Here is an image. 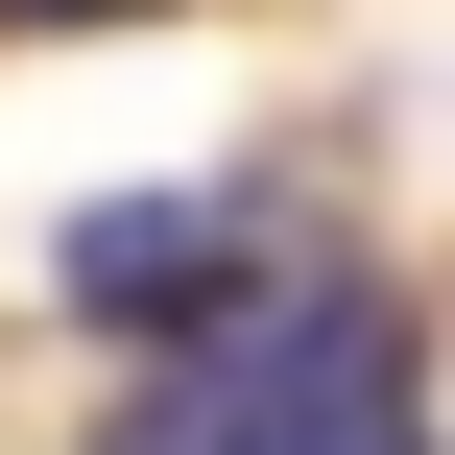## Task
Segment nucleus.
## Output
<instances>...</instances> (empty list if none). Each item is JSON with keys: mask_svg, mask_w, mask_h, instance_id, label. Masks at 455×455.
<instances>
[{"mask_svg": "<svg viewBox=\"0 0 455 455\" xmlns=\"http://www.w3.org/2000/svg\"><path fill=\"white\" fill-rule=\"evenodd\" d=\"M168 455H432L384 288H288V264H264V288L168 360Z\"/></svg>", "mask_w": 455, "mask_h": 455, "instance_id": "1", "label": "nucleus"}, {"mask_svg": "<svg viewBox=\"0 0 455 455\" xmlns=\"http://www.w3.org/2000/svg\"><path fill=\"white\" fill-rule=\"evenodd\" d=\"M48 288H72L96 336H216V312L264 288V216H240V192H96V216L48 240Z\"/></svg>", "mask_w": 455, "mask_h": 455, "instance_id": "2", "label": "nucleus"}, {"mask_svg": "<svg viewBox=\"0 0 455 455\" xmlns=\"http://www.w3.org/2000/svg\"><path fill=\"white\" fill-rule=\"evenodd\" d=\"M0 24H120V0H0Z\"/></svg>", "mask_w": 455, "mask_h": 455, "instance_id": "3", "label": "nucleus"}]
</instances>
